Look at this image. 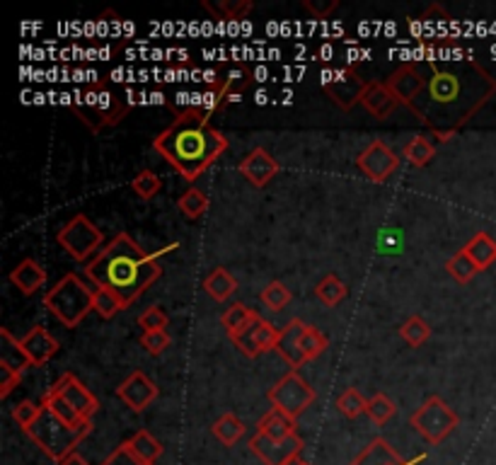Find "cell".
Returning a JSON list of instances; mask_svg holds the SVG:
<instances>
[{"label": "cell", "instance_id": "cell-1", "mask_svg": "<svg viewBox=\"0 0 496 465\" xmlns=\"http://www.w3.org/2000/svg\"><path fill=\"white\" fill-rule=\"evenodd\" d=\"M424 78V92L414 99L410 112L433 134H455L496 95V80L475 58H431Z\"/></svg>", "mask_w": 496, "mask_h": 465}, {"label": "cell", "instance_id": "cell-2", "mask_svg": "<svg viewBox=\"0 0 496 465\" xmlns=\"http://www.w3.org/2000/svg\"><path fill=\"white\" fill-rule=\"evenodd\" d=\"M211 114L198 105L177 114V119L156 136V150L167 165L177 170L187 182H194L226 153L228 139L208 124Z\"/></svg>", "mask_w": 496, "mask_h": 465}, {"label": "cell", "instance_id": "cell-3", "mask_svg": "<svg viewBox=\"0 0 496 465\" xmlns=\"http://www.w3.org/2000/svg\"><path fill=\"white\" fill-rule=\"evenodd\" d=\"M86 276L95 286L116 294L128 308L163 276V267L156 254L146 253L128 232H116V238L87 262Z\"/></svg>", "mask_w": 496, "mask_h": 465}, {"label": "cell", "instance_id": "cell-4", "mask_svg": "<svg viewBox=\"0 0 496 465\" xmlns=\"http://www.w3.org/2000/svg\"><path fill=\"white\" fill-rule=\"evenodd\" d=\"M128 109H131L128 99L119 90L109 88L106 83L87 85V88H83L78 92V99H76V114H78V119L90 131H95V134L102 131V129L114 127V124L124 121Z\"/></svg>", "mask_w": 496, "mask_h": 465}, {"label": "cell", "instance_id": "cell-5", "mask_svg": "<svg viewBox=\"0 0 496 465\" xmlns=\"http://www.w3.org/2000/svg\"><path fill=\"white\" fill-rule=\"evenodd\" d=\"M93 431V424L87 422L83 427H68L66 422H61L49 408H44L42 405V415L36 417V422L29 427L25 434H27L32 441H35L39 449H42L51 460H61L78 449V444L83 439L87 437Z\"/></svg>", "mask_w": 496, "mask_h": 465}, {"label": "cell", "instance_id": "cell-6", "mask_svg": "<svg viewBox=\"0 0 496 465\" xmlns=\"http://www.w3.org/2000/svg\"><path fill=\"white\" fill-rule=\"evenodd\" d=\"M93 291L78 274H66L54 289L44 296V305L58 323L66 327H78L93 313Z\"/></svg>", "mask_w": 496, "mask_h": 465}, {"label": "cell", "instance_id": "cell-7", "mask_svg": "<svg viewBox=\"0 0 496 465\" xmlns=\"http://www.w3.org/2000/svg\"><path fill=\"white\" fill-rule=\"evenodd\" d=\"M458 422H461L458 415L448 408L446 402L440 400L439 395L429 398V400L410 417V424L419 431V437L431 446L443 444V441L453 434Z\"/></svg>", "mask_w": 496, "mask_h": 465}, {"label": "cell", "instance_id": "cell-8", "mask_svg": "<svg viewBox=\"0 0 496 465\" xmlns=\"http://www.w3.org/2000/svg\"><path fill=\"white\" fill-rule=\"evenodd\" d=\"M56 240L58 245L64 247L73 260L86 262L87 257L99 254L97 250L102 247V243H105V235H102V231H99L87 216L78 213V216H73V219L56 232Z\"/></svg>", "mask_w": 496, "mask_h": 465}, {"label": "cell", "instance_id": "cell-9", "mask_svg": "<svg viewBox=\"0 0 496 465\" xmlns=\"http://www.w3.org/2000/svg\"><path fill=\"white\" fill-rule=\"evenodd\" d=\"M267 398H269L271 408L281 409L284 415L298 419L315 402L318 393L298 371H291V374H286L277 386L271 388Z\"/></svg>", "mask_w": 496, "mask_h": 465}, {"label": "cell", "instance_id": "cell-10", "mask_svg": "<svg viewBox=\"0 0 496 465\" xmlns=\"http://www.w3.org/2000/svg\"><path fill=\"white\" fill-rule=\"evenodd\" d=\"M356 168L361 170L370 182L383 184L388 182V180L397 172V168H400V155H397L388 143L376 139L369 149L356 158Z\"/></svg>", "mask_w": 496, "mask_h": 465}, {"label": "cell", "instance_id": "cell-11", "mask_svg": "<svg viewBox=\"0 0 496 465\" xmlns=\"http://www.w3.org/2000/svg\"><path fill=\"white\" fill-rule=\"evenodd\" d=\"M369 90V80H363L354 68L334 73L332 78H325V92L327 98L332 99L334 105L341 109H351V107L361 105L363 92Z\"/></svg>", "mask_w": 496, "mask_h": 465}, {"label": "cell", "instance_id": "cell-12", "mask_svg": "<svg viewBox=\"0 0 496 465\" xmlns=\"http://www.w3.org/2000/svg\"><path fill=\"white\" fill-rule=\"evenodd\" d=\"M249 451L255 453L264 465H284L286 460L300 456L303 439L298 437V434L288 439H269L257 431L255 437L249 439Z\"/></svg>", "mask_w": 496, "mask_h": 465}, {"label": "cell", "instance_id": "cell-13", "mask_svg": "<svg viewBox=\"0 0 496 465\" xmlns=\"http://www.w3.org/2000/svg\"><path fill=\"white\" fill-rule=\"evenodd\" d=\"M278 337H281V330H277L274 325L259 317V320H255V323L249 325L248 330H242L240 335L230 339V342H233L245 356L257 359L259 354L269 352V349H277Z\"/></svg>", "mask_w": 496, "mask_h": 465}, {"label": "cell", "instance_id": "cell-14", "mask_svg": "<svg viewBox=\"0 0 496 465\" xmlns=\"http://www.w3.org/2000/svg\"><path fill=\"white\" fill-rule=\"evenodd\" d=\"M51 390L61 395V398H64L83 419H87V422L93 419V415L99 409L97 398L87 390L86 383L78 381V376L64 374L54 386H51Z\"/></svg>", "mask_w": 496, "mask_h": 465}, {"label": "cell", "instance_id": "cell-15", "mask_svg": "<svg viewBox=\"0 0 496 465\" xmlns=\"http://www.w3.org/2000/svg\"><path fill=\"white\" fill-rule=\"evenodd\" d=\"M278 170H281V165H278L277 158H274L267 149H262V146L252 149L240 160V172L252 187H257V190L267 187V184L278 175Z\"/></svg>", "mask_w": 496, "mask_h": 465}, {"label": "cell", "instance_id": "cell-16", "mask_svg": "<svg viewBox=\"0 0 496 465\" xmlns=\"http://www.w3.org/2000/svg\"><path fill=\"white\" fill-rule=\"evenodd\" d=\"M424 85H426L424 71H421L417 64L400 66V68H397L395 73H390V78H388V88L392 90L397 102L404 107L414 105V99L424 92Z\"/></svg>", "mask_w": 496, "mask_h": 465}, {"label": "cell", "instance_id": "cell-17", "mask_svg": "<svg viewBox=\"0 0 496 465\" xmlns=\"http://www.w3.org/2000/svg\"><path fill=\"white\" fill-rule=\"evenodd\" d=\"M116 395L127 402L128 409L143 412L157 398V386L143 371H134L127 381L116 388Z\"/></svg>", "mask_w": 496, "mask_h": 465}, {"label": "cell", "instance_id": "cell-18", "mask_svg": "<svg viewBox=\"0 0 496 465\" xmlns=\"http://www.w3.org/2000/svg\"><path fill=\"white\" fill-rule=\"evenodd\" d=\"M20 342L22 349L27 352L29 361H32V367H44V364H49V361L54 359V354L61 349L56 339L51 337L49 330H46L44 325H35Z\"/></svg>", "mask_w": 496, "mask_h": 465}, {"label": "cell", "instance_id": "cell-19", "mask_svg": "<svg viewBox=\"0 0 496 465\" xmlns=\"http://www.w3.org/2000/svg\"><path fill=\"white\" fill-rule=\"evenodd\" d=\"M361 107L370 117H376V119H388L397 107H400V102H397V98L392 95L390 88H388V83L370 80L369 90L363 92Z\"/></svg>", "mask_w": 496, "mask_h": 465}, {"label": "cell", "instance_id": "cell-20", "mask_svg": "<svg viewBox=\"0 0 496 465\" xmlns=\"http://www.w3.org/2000/svg\"><path fill=\"white\" fill-rule=\"evenodd\" d=\"M303 330H305L303 320L293 317L291 323L281 330V337H278L277 352L284 356V361H288L291 371H296V368H300L305 364L303 354H300V337H303Z\"/></svg>", "mask_w": 496, "mask_h": 465}, {"label": "cell", "instance_id": "cell-21", "mask_svg": "<svg viewBox=\"0 0 496 465\" xmlns=\"http://www.w3.org/2000/svg\"><path fill=\"white\" fill-rule=\"evenodd\" d=\"M10 282H13V286H17L25 296H32V294H36V291L46 284V272H44V267L39 262L27 257V260H22L20 264L10 272Z\"/></svg>", "mask_w": 496, "mask_h": 465}, {"label": "cell", "instance_id": "cell-22", "mask_svg": "<svg viewBox=\"0 0 496 465\" xmlns=\"http://www.w3.org/2000/svg\"><path fill=\"white\" fill-rule=\"evenodd\" d=\"M351 465H417V463H414V460H404L385 439H373V441L356 456Z\"/></svg>", "mask_w": 496, "mask_h": 465}, {"label": "cell", "instance_id": "cell-23", "mask_svg": "<svg viewBox=\"0 0 496 465\" xmlns=\"http://www.w3.org/2000/svg\"><path fill=\"white\" fill-rule=\"evenodd\" d=\"M0 367L13 368L15 374H22L25 368L32 367L27 352L22 349L20 339H15L10 330H0Z\"/></svg>", "mask_w": 496, "mask_h": 465}, {"label": "cell", "instance_id": "cell-24", "mask_svg": "<svg viewBox=\"0 0 496 465\" xmlns=\"http://www.w3.org/2000/svg\"><path fill=\"white\" fill-rule=\"evenodd\" d=\"M204 291L208 294V298L223 304V301H228L238 291V279L226 267H216L206 274Z\"/></svg>", "mask_w": 496, "mask_h": 465}, {"label": "cell", "instance_id": "cell-25", "mask_svg": "<svg viewBox=\"0 0 496 465\" xmlns=\"http://www.w3.org/2000/svg\"><path fill=\"white\" fill-rule=\"evenodd\" d=\"M257 431L269 439H288L296 437V419L288 415H284L281 409L271 408L267 415L259 419L257 424Z\"/></svg>", "mask_w": 496, "mask_h": 465}, {"label": "cell", "instance_id": "cell-26", "mask_svg": "<svg viewBox=\"0 0 496 465\" xmlns=\"http://www.w3.org/2000/svg\"><path fill=\"white\" fill-rule=\"evenodd\" d=\"M211 434L218 439L223 446H235L245 437V422H242L240 417L233 415V412H226V415H220L211 427Z\"/></svg>", "mask_w": 496, "mask_h": 465}, {"label": "cell", "instance_id": "cell-27", "mask_svg": "<svg viewBox=\"0 0 496 465\" xmlns=\"http://www.w3.org/2000/svg\"><path fill=\"white\" fill-rule=\"evenodd\" d=\"M255 320H259V315H257L255 310H249L245 304H233L223 313V317H220V323H223L230 339L238 337L242 330H248Z\"/></svg>", "mask_w": 496, "mask_h": 465}, {"label": "cell", "instance_id": "cell-28", "mask_svg": "<svg viewBox=\"0 0 496 465\" xmlns=\"http://www.w3.org/2000/svg\"><path fill=\"white\" fill-rule=\"evenodd\" d=\"M465 253L472 257V262H475L477 267H480V272L487 267H491L496 262V243L494 238H490L487 232H477L475 238L470 240L468 245L462 247Z\"/></svg>", "mask_w": 496, "mask_h": 465}, {"label": "cell", "instance_id": "cell-29", "mask_svg": "<svg viewBox=\"0 0 496 465\" xmlns=\"http://www.w3.org/2000/svg\"><path fill=\"white\" fill-rule=\"evenodd\" d=\"M128 446H131V451H134L138 459L146 460L148 465H156L157 459L163 456V444L146 429L136 431L134 437L128 439Z\"/></svg>", "mask_w": 496, "mask_h": 465}, {"label": "cell", "instance_id": "cell-30", "mask_svg": "<svg viewBox=\"0 0 496 465\" xmlns=\"http://www.w3.org/2000/svg\"><path fill=\"white\" fill-rule=\"evenodd\" d=\"M42 405L44 408H49L51 412H54V415H56L61 422L68 424V427H83V424H87V419H83V417H80L78 412H76V409H73L71 405L64 400V398H61V395L54 393L51 388L46 390V393H44Z\"/></svg>", "mask_w": 496, "mask_h": 465}, {"label": "cell", "instance_id": "cell-31", "mask_svg": "<svg viewBox=\"0 0 496 465\" xmlns=\"http://www.w3.org/2000/svg\"><path fill=\"white\" fill-rule=\"evenodd\" d=\"M315 296L327 305V308H337V305L344 301L347 296V286L341 282L337 274H327L322 276V282L315 286Z\"/></svg>", "mask_w": 496, "mask_h": 465}, {"label": "cell", "instance_id": "cell-32", "mask_svg": "<svg viewBox=\"0 0 496 465\" xmlns=\"http://www.w3.org/2000/svg\"><path fill=\"white\" fill-rule=\"evenodd\" d=\"M436 155V146L431 139L426 136H414L407 146H404V158L414 165V168H426Z\"/></svg>", "mask_w": 496, "mask_h": 465}, {"label": "cell", "instance_id": "cell-33", "mask_svg": "<svg viewBox=\"0 0 496 465\" xmlns=\"http://www.w3.org/2000/svg\"><path fill=\"white\" fill-rule=\"evenodd\" d=\"M446 269L450 272V276H453L455 282L461 284H470L477 274H480V267H477L475 262H472V257H470L465 250L455 253L453 257L446 262Z\"/></svg>", "mask_w": 496, "mask_h": 465}, {"label": "cell", "instance_id": "cell-34", "mask_svg": "<svg viewBox=\"0 0 496 465\" xmlns=\"http://www.w3.org/2000/svg\"><path fill=\"white\" fill-rule=\"evenodd\" d=\"M93 310L97 313L99 317L109 320V317H114L116 313H121V310H127V305H124V301H121L116 294H112L109 289H102V286H97V289L93 291Z\"/></svg>", "mask_w": 496, "mask_h": 465}, {"label": "cell", "instance_id": "cell-35", "mask_svg": "<svg viewBox=\"0 0 496 465\" xmlns=\"http://www.w3.org/2000/svg\"><path fill=\"white\" fill-rule=\"evenodd\" d=\"M327 349V337L322 335V332L318 330V327H312V325H305L303 330V337H300V354H303V361L308 364V361L318 359L319 354Z\"/></svg>", "mask_w": 496, "mask_h": 465}, {"label": "cell", "instance_id": "cell-36", "mask_svg": "<svg viewBox=\"0 0 496 465\" xmlns=\"http://www.w3.org/2000/svg\"><path fill=\"white\" fill-rule=\"evenodd\" d=\"M177 209L185 213L187 219L194 221V219H198V216H204V213H206V209H208V197H206L201 190L192 187V190H187L185 194L179 197Z\"/></svg>", "mask_w": 496, "mask_h": 465}, {"label": "cell", "instance_id": "cell-37", "mask_svg": "<svg viewBox=\"0 0 496 465\" xmlns=\"http://www.w3.org/2000/svg\"><path fill=\"white\" fill-rule=\"evenodd\" d=\"M131 190H134L143 202H150V199H156L157 194H160V190H163V180H160L153 170H141V172L134 177Z\"/></svg>", "mask_w": 496, "mask_h": 465}, {"label": "cell", "instance_id": "cell-38", "mask_svg": "<svg viewBox=\"0 0 496 465\" xmlns=\"http://www.w3.org/2000/svg\"><path fill=\"white\" fill-rule=\"evenodd\" d=\"M400 335L410 346H421L426 339L431 337V327L421 315H411L407 323L400 327Z\"/></svg>", "mask_w": 496, "mask_h": 465}, {"label": "cell", "instance_id": "cell-39", "mask_svg": "<svg viewBox=\"0 0 496 465\" xmlns=\"http://www.w3.org/2000/svg\"><path fill=\"white\" fill-rule=\"evenodd\" d=\"M337 409H339L344 417H349V419H356V417L363 415V412L369 409V400H366L356 388H347V390L337 398Z\"/></svg>", "mask_w": 496, "mask_h": 465}, {"label": "cell", "instance_id": "cell-40", "mask_svg": "<svg viewBox=\"0 0 496 465\" xmlns=\"http://www.w3.org/2000/svg\"><path fill=\"white\" fill-rule=\"evenodd\" d=\"M204 7L208 13L223 17V20H242L245 15L252 13V3L249 0H223L220 5H213V3L206 0Z\"/></svg>", "mask_w": 496, "mask_h": 465}, {"label": "cell", "instance_id": "cell-41", "mask_svg": "<svg viewBox=\"0 0 496 465\" xmlns=\"http://www.w3.org/2000/svg\"><path fill=\"white\" fill-rule=\"evenodd\" d=\"M366 415H369L376 424H385L388 419H392V417L397 415V405L385 393H376L369 400V409H366Z\"/></svg>", "mask_w": 496, "mask_h": 465}, {"label": "cell", "instance_id": "cell-42", "mask_svg": "<svg viewBox=\"0 0 496 465\" xmlns=\"http://www.w3.org/2000/svg\"><path fill=\"white\" fill-rule=\"evenodd\" d=\"M259 298H262V304L267 305L269 310H284L286 305L291 304V291L286 289L281 282H271L264 286V291L259 294Z\"/></svg>", "mask_w": 496, "mask_h": 465}, {"label": "cell", "instance_id": "cell-43", "mask_svg": "<svg viewBox=\"0 0 496 465\" xmlns=\"http://www.w3.org/2000/svg\"><path fill=\"white\" fill-rule=\"evenodd\" d=\"M42 415V402L36 405L32 400H22L20 405H15L13 408V419L20 424L22 431H27L32 424L36 422V417Z\"/></svg>", "mask_w": 496, "mask_h": 465}, {"label": "cell", "instance_id": "cell-44", "mask_svg": "<svg viewBox=\"0 0 496 465\" xmlns=\"http://www.w3.org/2000/svg\"><path fill=\"white\" fill-rule=\"evenodd\" d=\"M141 346L150 356H160V354L170 346V335L165 330H153V332H143Z\"/></svg>", "mask_w": 496, "mask_h": 465}, {"label": "cell", "instance_id": "cell-45", "mask_svg": "<svg viewBox=\"0 0 496 465\" xmlns=\"http://www.w3.org/2000/svg\"><path fill=\"white\" fill-rule=\"evenodd\" d=\"M99 465H148V463L138 459V456L131 451L128 441H124V444L116 446V449H114V451L109 453V456H106V459Z\"/></svg>", "mask_w": 496, "mask_h": 465}, {"label": "cell", "instance_id": "cell-46", "mask_svg": "<svg viewBox=\"0 0 496 465\" xmlns=\"http://www.w3.org/2000/svg\"><path fill=\"white\" fill-rule=\"evenodd\" d=\"M138 325H141V330L146 332L165 330V327H167V313H165L163 308L153 305V308H148L141 317H138Z\"/></svg>", "mask_w": 496, "mask_h": 465}, {"label": "cell", "instance_id": "cell-47", "mask_svg": "<svg viewBox=\"0 0 496 465\" xmlns=\"http://www.w3.org/2000/svg\"><path fill=\"white\" fill-rule=\"evenodd\" d=\"M303 7L310 15H315L318 20H325L339 7V0H322V3H318V0H303Z\"/></svg>", "mask_w": 496, "mask_h": 465}, {"label": "cell", "instance_id": "cell-48", "mask_svg": "<svg viewBox=\"0 0 496 465\" xmlns=\"http://www.w3.org/2000/svg\"><path fill=\"white\" fill-rule=\"evenodd\" d=\"M20 376L22 374H15L13 368L0 367V398H3V400L13 393L15 388L20 386Z\"/></svg>", "mask_w": 496, "mask_h": 465}, {"label": "cell", "instance_id": "cell-49", "mask_svg": "<svg viewBox=\"0 0 496 465\" xmlns=\"http://www.w3.org/2000/svg\"><path fill=\"white\" fill-rule=\"evenodd\" d=\"M58 465H90V463H87L86 456H80L78 451H73V453H68V456H66V459L61 460Z\"/></svg>", "mask_w": 496, "mask_h": 465}, {"label": "cell", "instance_id": "cell-50", "mask_svg": "<svg viewBox=\"0 0 496 465\" xmlns=\"http://www.w3.org/2000/svg\"><path fill=\"white\" fill-rule=\"evenodd\" d=\"M436 139H439V141H450V139H453V131H436Z\"/></svg>", "mask_w": 496, "mask_h": 465}, {"label": "cell", "instance_id": "cell-51", "mask_svg": "<svg viewBox=\"0 0 496 465\" xmlns=\"http://www.w3.org/2000/svg\"><path fill=\"white\" fill-rule=\"evenodd\" d=\"M284 465H308V463H305V460L303 459H300V456H296V459H291V460H286V463Z\"/></svg>", "mask_w": 496, "mask_h": 465}]
</instances>
